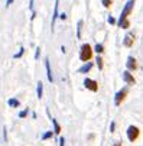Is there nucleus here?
<instances>
[{
  "mask_svg": "<svg viewBox=\"0 0 143 146\" xmlns=\"http://www.w3.org/2000/svg\"><path fill=\"white\" fill-rule=\"evenodd\" d=\"M91 58H93V48L90 44H84L79 51V59L83 62H88Z\"/></svg>",
  "mask_w": 143,
  "mask_h": 146,
  "instance_id": "nucleus-1",
  "label": "nucleus"
},
{
  "mask_svg": "<svg viewBox=\"0 0 143 146\" xmlns=\"http://www.w3.org/2000/svg\"><path fill=\"white\" fill-rule=\"evenodd\" d=\"M58 5H59V0H55V9H54L52 23H51V26H52V31H54V26H55V20H56V17H58Z\"/></svg>",
  "mask_w": 143,
  "mask_h": 146,
  "instance_id": "nucleus-10",
  "label": "nucleus"
},
{
  "mask_svg": "<svg viewBox=\"0 0 143 146\" xmlns=\"http://www.w3.org/2000/svg\"><path fill=\"white\" fill-rule=\"evenodd\" d=\"M114 129H116V123L111 121V124H110V132H114Z\"/></svg>",
  "mask_w": 143,
  "mask_h": 146,
  "instance_id": "nucleus-25",
  "label": "nucleus"
},
{
  "mask_svg": "<svg viewBox=\"0 0 143 146\" xmlns=\"http://www.w3.org/2000/svg\"><path fill=\"white\" fill-rule=\"evenodd\" d=\"M103 5H104V7H110L111 6V0H103Z\"/></svg>",
  "mask_w": 143,
  "mask_h": 146,
  "instance_id": "nucleus-22",
  "label": "nucleus"
},
{
  "mask_svg": "<svg viewBox=\"0 0 143 146\" xmlns=\"http://www.w3.org/2000/svg\"><path fill=\"white\" fill-rule=\"evenodd\" d=\"M113 146H121V143H120V142H117V143H114Z\"/></svg>",
  "mask_w": 143,
  "mask_h": 146,
  "instance_id": "nucleus-30",
  "label": "nucleus"
},
{
  "mask_svg": "<svg viewBox=\"0 0 143 146\" xmlns=\"http://www.w3.org/2000/svg\"><path fill=\"white\" fill-rule=\"evenodd\" d=\"M59 146H65V139H64V137L59 139Z\"/></svg>",
  "mask_w": 143,
  "mask_h": 146,
  "instance_id": "nucleus-26",
  "label": "nucleus"
},
{
  "mask_svg": "<svg viewBox=\"0 0 143 146\" xmlns=\"http://www.w3.org/2000/svg\"><path fill=\"white\" fill-rule=\"evenodd\" d=\"M28 113H29V110H28V109H26V110H23V111H20V113H19V114H17V116H19V117H20V119H25V117H26V116H28Z\"/></svg>",
  "mask_w": 143,
  "mask_h": 146,
  "instance_id": "nucleus-21",
  "label": "nucleus"
},
{
  "mask_svg": "<svg viewBox=\"0 0 143 146\" xmlns=\"http://www.w3.org/2000/svg\"><path fill=\"white\" fill-rule=\"evenodd\" d=\"M3 139L5 142H7V127H3Z\"/></svg>",
  "mask_w": 143,
  "mask_h": 146,
  "instance_id": "nucleus-23",
  "label": "nucleus"
},
{
  "mask_svg": "<svg viewBox=\"0 0 143 146\" xmlns=\"http://www.w3.org/2000/svg\"><path fill=\"white\" fill-rule=\"evenodd\" d=\"M51 121H52V124H54V133H55V135H59V133H61V126L58 124V121H56L55 119H51Z\"/></svg>",
  "mask_w": 143,
  "mask_h": 146,
  "instance_id": "nucleus-13",
  "label": "nucleus"
},
{
  "mask_svg": "<svg viewBox=\"0 0 143 146\" xmlns=\"http://www.w3.org/2000/svg\"><path fill=\"white\" fill-rule=\"evenodd\" d=\"M91 68H93V62H87L84 67H81V68H79V72H81V74H85V72H88Z\"/></svg>",
  "mask_w": 143,
  "mask_h": 146,
  "instance_id": "nucleus-12",
  "label": "nucleus"
},
{
  "mask_svg": "<svg viewBox=\"0 0 143 146\" xmlns=\"http://www.w3.org/2000/svg\"><path fill=\"white\" fill-rule=\"evenodd\" d=\"M94 51H95L97 54H103V52H104V45H103V44H97L95 48H94Z\"/></svg>",
  "mask_w": 143,
  "mask_h": 146,
  "instance_id": "nucleus-16",
  "label": "nucleus"
},
{
  "mask_svg": "<svg viewBox=\"0 0 143 146\" xmlns=\"http://www.w3.org/2000/svg\"><path fill=\"white\" fill-rule=\"evenodd\" d=\"M123 44H124V46H127V48L133 46V44H134V33H133V32H130V33H127V35L124 36Z\"/></svg>",
  "mask_w": 143,
  "mask_h": 146,
  "instance_id": "nucleus-6",
  "label": "nucleus"
},
{
  "mask_svg": "<svg viewBox=\"0 0 143 146\" xmlns=\"http://www.w3.org/2000/svg\"><path fill=\"white\" fill-rule=\"evenodd\" d=\"M123 80L127 82L129 86H133L134 82H136V80H134V77H133V74H130V71L127 70V71H124L123 72Z\"/></svg>",
  "mask_w": 143,
  "mask_h": 146,
  "instance_id": "nucleus-8",
  "label": "nucleus"
},
{
  "mask_svg": "<svg viewBox=\"0 0 143 146\" xmlns=\"http://www.w3.org/2000/svg\"><path fill=\"white\" fill-rule=\"evenodd\" d=\"M54 136V132H46V133H44L42 135V140H46V139H51Z\"/></svg>",
  "mask_w": 143,
  "mask_h": 146,
  "instance_id": "nucleus-20",
  "label": "nucleus"
},
{
  "mask_svg": "<svg viewBox=\"0 0 143 146\" xmlns=\"http://www.w3.org/2000/svg\"><path fill=\"white\" fill-rule=\"evenodd\" d=\"M59 17H61V19H62V20H65V19H67V15H65V13H62V15H61Z\"/></svg>",
  "mask_w": 143,
  "mask_h": 146,
  "instance_id": "nucleus-29",
  "label": "nucleus"
},
{
  "mask_svg": "<svg viewBox=\"0 0 143 146\" xmlns=\"http://www.w3.org/2000/svg\"><path fill=\"white\" fill-rule=\"evenodd\" d=\"M36 94H38V98H42V96H44V84H42V81H39V82H38Z\"/></svg>",
  "mask_w": 143,
  "mask_h": 146,
  "instance_id": "nucleus-11",
  "label": "nucleus"
},
{
  "mask_svg": "<svg viewBox=\"0 0 143 146\" xmlns=\"http://www.w3.org/2000/svg\"><path fill=\"white\" fill-rule=\"evenodd\" d=\"M12 3H13V0H7V2H6V6H7V7H9V6H10V5H12Z\"/></svg>",
  "mask_w": 143,
  "mask_h": 146,
  "instance_id": "nucleus-28",
  "label": "nucleus"
},
{
  "mask_svg": "<svg viewBox=\"0 0 143 146\" xmlns=\"http://www.w3.org/2000/svg\"><path fill=\"white\" fill-rule=\"evenodd\" d=\"M81 28H83V20H78V25H77V38L81 39Z\"/></svg>",
  "mask_w": 143,
  "mask_h": 146,
  "instance_id": "nucleus-15",
  "label": "nucleus"
},
{
  "mask_svg": "<svg viewBox=\"0 0 143 146\" xmlns=\"http://www.w3.org/2000/svg\"><path fill=\"white\" fill-rule=\"evenodd\" d=\"M119 26L120 28H123V29H127L129 26H130V22H129V19H126V20H123L121 23H119Z\"/></svg>",
  "mask_w": 143,
  "mask_h": 146,
  "instance_id": "nucleus-17",
  "label": "nucleus"
},
{
  "mask_svg": "<svg viewBox=\"0 0 143 146\" xmlns=\"http://www.w3.org/2000/svg\"><path fill=\"white\" fill-rule=\"evenodd\" d=\"M45 68H46V75H48L49 82H54V77H52V71H51V64H49V59L48 58L45 59Z\"/></svg>",
  "mask_w": 143,
  "mask_h": 146,
  "instance_id": "nucleus-9",
  "label": "nucleus"
},
{
  "mask_svg": "<svg viewBox=\"0 0 143 146\" xmlns=\"http://www.w3.org/2000/svg\"><path fill=\"white\" fill-rule=\"evenodd\" d=\"M109 23H110V25H116V19H114L113 16L109 17Z\"/></svg>",
  "mask_w": 143,
  "mask_h": 146,
  "instance_id": "nucleus-24",
  "label": "nucleus"
},
{
  "mask_svg": "<svg viewBox=\"0 0 143 146\" xmlns=\"http://www.w3.org/2000/svg\"><path fill=\"white\" fill-rule=\"evenodd\" d=\"M127 93H129V90H127V87H124V88H121L119 93H116V97H114V104L116 106H120L121 103H123V100L127 97Z\"/></svg>",
  "mask_w": 143,
  "mask_h": 146,
  "instance_id": "nucleus-4",
  "label": "nucleus"
},
{
  "mask_svg": "<svg viewBox=\"0 0 143 146\" xmlns=\"http://www.w3.org/2000/svg\"><path fill=\"white\" fill-rule=\"evenodd\" d=\"M39 55H40V48H36V54H35V58L38 59V58H39Z\"/></svg>",
  "mask_w": 143,
  "mask_h": 146,
  "instance_id": "nucleus-27",
  "label": "nucleus"
},
{
  "mask_svg": "<svg viewBox=\"0 0 143 146\" xmlns=\"http://www.w3.org/2000/svg\"><path fill=\"white\" fill-rule=\"evenodd\" d=\"M126 67H127L129 71H136V70H137V62H136V59H134L133 56H129V58H127Z\"/></svg>",
  "mask_w": 143,
  "mask_h": 146,
  "instance_id": "nucleus-7",
  "label": "nucleus"
},
{
  "mask_svg": "<svg viewBox=\"0 0 143 146\" xmlns=\"http://www.w3.org/2000/svg\"><path fill=\"white\" fill-rule=\"evenodd\" d=\"M133 5H134V0H129L127 5H126V6H124V9H123V12H121V15H120V19H119L117 25H119V23H121L123 20H126V19H127V16L130 15V12H132V9H133Z\"/></svg>",
  "mask_w": 143,
  "mask_h": 146,
  "instance_id": "nucleus-2",
  "label": "nucleus"
},
{
  "mask_svg": "<svg viewBox=\"0 0 143 146\" xmlns=\"http://www.w3.org/2000/svg\"><path fill=\"white\" fill-rule=\"evenodd\" d=\"M95 62H97V65H98V70H103V58H101V56H97Z\"/></svg>",
  "mask_w": 143,
  "mask_h": 146,
  "instance_id": "nucleus-18",
  "label": "nucleus"
},
{
  "mask_svg": "<svg viewBox=\"0 0 143 146\" xmlns=\"http://www.w3.org/2000/svg\"><path fill=\"white\" fill-rule=\"evenodd\" d=\"M7 104L10 107H19L20 106V101L17 100V98H10L9 101H7Z\"/></svg>",
  "mask_w": 143,
  "mask_h": 146,
  "instance_id": "nucleus-14",
  "label": "nucleus"
},
{
  "mask_svg": "<svg viewBox=\"0 0 143 146\" xmlns=\"http://www.w3.org/2000/svg\"><path fill=\"white\" fill-rule=\"evenodd\" d=\"M139 136H140L139 127H136V126H129L127 127V137H129L130 142H136Z\"/></svg>",
  "mask_w": 143,
  "mask_h": 146,
  "instance_id": "nucleus-3",
  "label": "nucleus"
},
{
  "mask_svg": "<svg viewBox=\"0 0 143 146\" xmlns=\"http://www.w3.org/2000/svg\"><path fill=\"white\" fill-rule=\"evenodd\" d=\"M23 54H25V48H20V49H19V52L13 55V58H15V59H17V58H20V56H22Z\"/></svg>",
  "mask_w": 143,
  "mask_h": 146,
  "instance_id": "nucleus-19",
  "label": "nucleus"
},
{
  "mask_svg": "<svg viewBox=\"0 0 143 146\" xmlns=\"http://www.w3.org/2000/svg\"><path fill=\"white\" fill-rule=\"evenodd\" d=\"M84 86H85V88H88L90 91H94V93L98 90L97 81H94V80H91V78H85V80H84Z\"/></svg>",
  "mask_w": 143,
  "mask_h": 146,
  "instance_id": "nucleus-5",
  "label": "nucleus"
}]
</instances>
